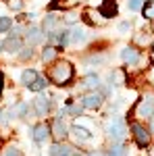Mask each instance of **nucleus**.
Segmentation results:
<instances>
[{
  "label": "nucleus",
  "mask_w": 154,
  "mask_h": 156,
  "mask_svg": "<svg viewBox=\"0 0 154 156\" xmlns=\"http://www.w3.org/2000/svg\"><path fill=\"white\" fill-rule=\"evenodd\" d=\"M92 156H106V154H102V152H94Z\"/></svg>",
  "instance_id": "nucleus-32"
},
{
  "label": "nucleus",
  "mask_w": 154,
  "mask_h": 156,
  "mask_svg": "<svg viewBox=\"0 0 154 156\" xmlns=\"http://www.w3.org/2000/svg\"><path fill=\"white\" fill-rule=\"evenodd\" d=\"M4 48L9 50V52H17V50L21 48V42H19L17 37H9V40L4 42Z\"/></svg>",
  "instance_id": "nucleus-18"
},
{
  "label": "nucleus",
  "mask_w": 154,
  "mask_h": 156,
  "mask_svg": "<svg viewBox=\"0 0 154 156\" xmlns=\"http://www.w3.org/2000/svg\"><path fill=\"white\" fill-rule=\"evenodd\" d=\"M100 15H102V17H113V15H117V4H115V0H106Z\"/></svg>",
  "instance_id": "nucleus-15"
},
{
  "label": "nucleus",
  "mask_w": 154,
  "mask_h": 156,
  "mask_svg": "<svg viewBox=\"0 0 154 156\" xmlns=\"http://www.w3.org/2000/svg\"><path fill=\"white\" fill-rule=\"evenodd\" d=\"M56 52H59V50L52 48V46H50V48H46L44 52H42V58H44V62H50V60H54V58H56Z\"/></svg>",
  "instance_id": "nucleus-20"
},
{
  "label": "nucleus",
  "mask_w": 154,
  "mask_h": 156,
  "mask_svg": "<svg viewBox=\"0 0 154 156\" xmlns=\"http://www.w3.org/2000/svg\"><path fill=\"white\" fill-rule=\"evenodd\" d=\"M152 56H154V48H152Z\"/></svg>",
  "instance_id": "nucleus-36"
},
{
  "label": "nucleus",
  "mask_w": 154,
  "mask_h": 156,
  "mask_svg": "<svg viewBox=\"0 0 154 156\" xmlns=\"http://www.w3.org/2000/svg\"><path fill=\"white\" fill-rule=\"evenodd\" d=\"M131 131H133V137H135V144L138 146H148L150 144V133L146 131V127H142L140 123H133L131 125Z\"/></svg>",
  "instance_id": "nucleus-5"
},
{
  "label": "nucleus",
  "mask_w": 154,
  "mask_h": 156,
  "mask_svg": "<svg viewBox=\"0 0 154 156\" xmlns=\"http://www.w3.org/2000/svg\"><path fill=\"white\" fill-rule=\"evenodd\" d=\"M98 83H100V79H98V75H94V73L85 75V77H83V81H81V85H83V87H88V90H96Z\"/></svg>",
  "instance_id": "nucleus-14"
},
{
  "label": "nucleus",
  "mask_w": 154,
  "mask_h": 156,
  "mask_svg": "<svg viewBox=\"0 0 154 156\" xmlns=\"http://www.w3.org/2000/svg\"><path fill=\"white\" fill-rule=\"evenodd\" d=\"M13 27V21L9 17H0V31H6V29H11Z\"/></svg>",
  "instance_id": "nucleus-26"
},
{
  "label": "nucleus",
  "mask_w": 154,
  "mask_h": 156,
  "mask_svg": "<svg viewBox=\"0 0 154 156\" xmlns=\"http://www.w3.org/2000/svg\"><path fill=\"white\" fill-rule=\"evenodd\" d=\"M79 2H83V0H56L52 6H56V9H71V6L79 4Z\"/></svg>",
  "instance_id": "nucleus-19"
},
{
  "label": "nucleus",
  "mask_w": 154,
  "mask_h": 156,
  "mask_svg": "<svg viewBox=\"0 0 154 156\" xmlns=\"http://www.w3.org/2000/svg\"><path fill=\"white\" fill-rule=\"evenodd\" d=\"M44 87H46V79H44V77H38L36 81L29 85V90H31V92H42Z\"/></svg>",
  "instance_id": "nucleus-22"
},
{
  "label": "nucleus",
  "mask_w": 154,
  "mask_h": 156,
  "mask_svg": "<svg viewBox=\"0 0 154 156\" xmlns=\"http://www.w3.org/2000/svg\"><path fill=\"white\" fill-rule=\"evenodd\" d=\"M4 156H21V154H19V150H17V148H9Z\"/></svg>",
  "instance_id": "nucleus-29"
},
{
  "label": "nucleus",
  "mask_w": 154,
  "mask_h": 156,
  "mask_svg": "<svg viewBox=\"0 0 154 156\" xmlns=\"http://www.w3.org/2000/svg\"><path fill=\"white\" fill-rule=\"evenodd\" d=\"M121 58L125 60L127 65H138L140 62V50L133 48V46H125L121 50Z\"/></svg>",
  "instance_id": "nucleus-6"
},
{
  "label": "nucleus",
  "mask_w": 154,
  "mask_h": 156,
  "mask_svg": "<svg viewBox=\"0 0 154 156\" xmlns=\"http://www.w3.org/2000/svg\"><path fill=\"white\" fill-rule=\"evenodd\" d=\"M50 79L56 85H65L73 79V67L67 60H59L54 62V67H50Z\"/></svg>",
  "instance_id": "nucleus-1"
},
{
  "label": "nucleus",
  "mask_w": 154,
  "mask_h": 156,
  "mask_svg": "<svg viewBox=\"0 0 154 156\" xmlns=\"http://www.w3.org/2000/svg\"><path fill=\"white\" fill-rule=\"evenodd\" d=\"M48 135H50V125L48 123H38L36 127H34V140H36L38 144L44 142Z\"/></svg>",
  "instance_id": "nucleus-9"
},
{
  "label": "nucleus",
  "mask_w": 154,
  "mask_h": 156,
  "mask_svg": "<svg viewBox=\"0 0 154 156\" xmlns=\"http://www.w3.org/2000/svg\"><path fill=\"white\" fill-rule=\"evenodd\" d=\"M50 133L56 137V140H63L65 135H67V127H65V121L56 117V119L52 121V125H50Z\"/></svg>",
  "instance_id": "nucleus-7"
},
{
  "label": "nucleus",
  "mask_w": 154,
  "mask_h": 156,
  "mask_svg": "<svg viewBox=\"0 0 154 156\" xmlns=\"http://www.w3.org/2000/svg\"><path fill=\"white\" fill-rule=\"evenodd\" d=\"M25 110H27V104H25V102H21V104H17L15 108H11L9 112H11V115H25Z\"/></svg>",
  "instance_id": "nucleus-25"
},
{
  "label": "nucleus",
  "mask_w": 154,
  "mask_h": 156,
  "mask_svg": "<svg viewBox=\"0 0 154 156\" xmlns=\"http://www.w3.org/2000/svg\"><path fill=\"white\" fill-rule=\"evenodd\" d=\"M21 79H23V83L27 85V87H29V85H31V83H34V81L38 79V73L34 71V69H27V71H23Z\"/></svg>",
  "instance_id": "nucleus-16"
},
{
  "label": "nucleus",
  "mask_w": 154,
  "mask_h": 156,
  "mask_svg": "<svg viewBox=\"0 0 154 156\" xmlns=\"http://www.w3.org/2000/svg\"><path fill=\"white\" fill-rule=\"evenodd\" d=\"M34 108H36V112L40 115V117H46V112L50 110V100L40 94V96L34 100Z\"/></svg>",
  "instance_id": "nucleus-8"
},
{
  "label": "nucleus",
  "mask_w": 154,
  "mask_h": 156,
  "mask_svg": "<svg viewBox=\"0 0 154 156\" xmlns=\"http://www.w3.org/2000/svg\"><path fill=\"white\" fill-rule=\"evenodd\" d=\"M0 48H4V42H0Z\"/></svg>",
  "instance_id": "nucleus-35"
},
{
  "label": "nucleus",
  "mask_w": 154,
  "mask_h": 156,
  "mask_svg": "<svg viewBox=\"0 0 154 156\" xmlns=\"http://www.w3.org/2000/svg\"><path fill=\"white\" fill-rule=\"evenodd\" d=\"M110 81H115L117 85L127 83V81H125V73H123V71H113V75H110Z\"/></svg>",
  "instance_id": "nucleus-23"
},
{
  "label": "nucleus",
  "mask_w": 154,
  "mask_h": 156,
  "mask_svg": "<svg viewBox=\"0 0 154 156\" xmlns=\"http://www.w3.org/2000/svg\"><path fill=\"white\" fill-rule=\"evenodd\" d=\"M154 115V96L152 94H146L138 100V104L133 108V117L138 119H146V117H152Z\"/></svg>",
  "instance_id": "nucleus-2"
},
{
  "label": "nucleus",
  "mask_w": 154,
  "mask_h": 156,
  "mask_svg": "<svg viewBox=\"0 0 154 156\" xmlns=\"http://www.w3.org/2000/svg\"><path fill=\"white\" fill-rule=\"evenodd\" d=\"M152 131H154V115H152Z\"/></svg>",
  "instance_id": "nucleus-33"
},
{
  "label": "nucleus",
  "mask_w": 154,
  "mask_h": 156,
  "mask_svg": "<svg viewBox=\"0 0 154 156\" xmlns=\"http://www.w3.org/2000/svg\"><path fill=\"white\" fill-rule=\"evenodd\" d=\"M150 156H154V148H152V150H150Z\"/></svg>",
  "instance_id": "nucleus-34"
},
{
  "label": "nucleus",
  "mask_w": 154,
  "mask_h": 156,
  "mask_svg": "<svg viewBox=\"0 0 154 156\" xmlns=\"http://www.w3.org/2000/svg\"><path fill=\"white\" fill-rule=\"evenodd\" d=\"M108 135L113 137V140H117L121 142L123 137H125V133H127V125H125V119L123 117H113L110 123H108Z\"/></svg>",
  "instance_id": "nucleus-3"
},
{
  "label": "nucleus",
  "mask_w": 154,
  "mask_h": 156,
  "mask_svg": "<svg viewBox=\"0 0 154 156\" xmlns=\"http://www.w3.org/2000/svg\"><path fill=\"white\" fill-rule=\"evenodd\" d=\"M71 133H73V137L77 140V142H88L92 135H90V131L88 129H83V127H79V125H75L71 129Z\"/></svg>",
  "instance_id": "nucleus-11"
},
{
  "label": "nucleus",
  "mask_w": 154,
  "mask_h": 156,
  "mask_svg": "<svg viewBox=\"0 0 154 156\" xmlns=\"http://www.w3.org/2000/svg\"><path fill=\"white\" fill-rule=\"evenodd\" d=\"M142 12L146 19H150V21H154V0H148L146 4L142 6Z\"/></svg>",
  "instance_id": "nucleus-17"
},
{
  "label": "nucleus",
  "mask_w": 154,
  "mask_h": 156,
  "mask_svg": "<svg viewBox=\"0 0 154 156\" xmlns=\"http://www.w3.org/2000/svg\"><path fill=\"white\" fill-rule=\"evenodd\" d=\"M106 156H127V150H125V146H113L110 150H108V154Z\"/></svg>",
  "instance_id": "nucleus-21"
},
{
  "label": "nucleus",
  "mask_w": 154,
  "mask_h": 156,
  "mask_svg": "<svg viewBox=\"0 0 154 156\" xmlns=\"http://www.w3.org/2000/svg\"><path fill=\"white\" fill-rule=\"evenodd\" d=\"M102 102H104V96L100 94V92H88V94H83L81 96V106L83 108H90V110H96V108L102 106Z\"/></svg>",
  "instance_id": "nucleus-4"
},
{
  "label": "nucleus",
  "mask_w": 154,
  "mask_h": 156,
  "mask_svg": "<svg viewBox=\"0 0 154 156\" xmlns=\"http://www.w3.org/2000/svg\"><path fill=\"white\" fill-rule=\"evenodd\" d=\"M119 29H121V31H127V29H131V25L129 23H121V25H119Z\"/></svg>",
  "instance_id": "nucleus-31"
},
{
  "label": "nucleus",
  "mask_w": 154,
  "mask_h": 156,
  "mask_svg": "<svg viewBox=\"0 0 154 156\" xmlns=\"http://www.w3.org/2000/svg\"><path fill=\"white\" fill-rule=\"evenodd\" d=\"M21 58H31V50H23V52H21Z\"/></svg>",
  "instance_id": "nucleus-30"
},
{
  "label": "nucleus",
  "mask_w": 154,
  "mask_h": 156,
  "mask_svg": "<svg viewBox=\"0 0 154 156\" xmlns=\"http://www.w3.org/2000/svg\"><path fill=\"white\" fill-rule=\"evenodd\" d=\"M50 156H71V148L56 142V144L50 146Z\"/></svg>",
  "instance_id": "nucleus-10"
},
{
  "label": "nucleus",
  "mask_w": 154,
  "mask_h": 156,
  "mask_svg": "<svg viewBox=\"0 0 154 156\" xmlns=\"http://www.w3.org/2000/svg\"><path fill=\"white\" fill-rule=\"evenodd\" d=\"M9 6L13 11H21L23 9V0H9Z\"/></svg>",
  "instance_id": "nucleus-27"
},
{
  "label": "nucleus",
  "mask_w": 154,
  "mask_h": 156,
  "mask_svg": "<svg viewBox=\"0 0 154 156\" xmlns=\"http://www.w3.org/2000/svg\"><path fill=\"white\" fill-rule=\"evenodd\" d=\"M144 4H142V0H129V9L131 11H140Z\"/></svg>",
  "instance_id": "nucleus-28"
},
{
  "label": "nucleus",
  "mask_w": 154,
  "mask_h": 156,
  "mask_svg": "<svg viewBox=\"0 0 154 156\" xmlns=\"http://www.w3.org/2000/svg\"><path fill=\"white\" fill-rule=\"evenodd\" d=\"M54 27H59V19H56L54 15L46 17V21H44V31H46L48 36H54Z\"/></svg>",
  "instance_id": "nucleus-12"
},
{
  "label": "nucleus",
  "mask_w": 154,
  "mask_h": 156,
  "mask_svg": "<svg viewBox=\"0 0 154 156\" xmlns=\"http://www.w3.org/2000/svg\"><path fill=\"white\" fill-rule=\"evenodd\" d=\"M25 37H27V44H38V42L42 40V31H40V27H29Z\"/></svg>",
  "instance_id": "nucleus-13"
},
{
  "label": "nucleus",
  "mask_w": 154,
  "mask_h": 156,
  "mask_svg": "<svg viewBox=\"0 0 154 156\" xmlns=\"http://www.w3.org/2000/svg\"><path fill=\"white\" fill-rule=\"evenodd\" d=\"M83 40H85V31L79 29V27H75L71 31V42H83Z\"/></svg>",
  "instance_id": "nucleus-24"
}]
</instances>
